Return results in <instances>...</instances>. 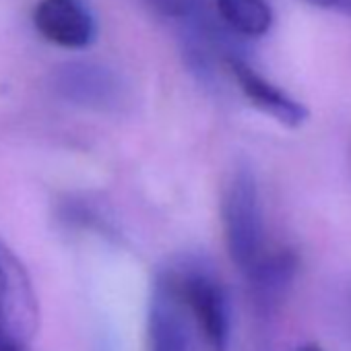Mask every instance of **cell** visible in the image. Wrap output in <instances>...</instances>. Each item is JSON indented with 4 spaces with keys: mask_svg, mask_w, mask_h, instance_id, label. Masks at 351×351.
I'll list each match as a JSON object with an SVG mask.
<instances>
[{
    "mask_svg": "<svg viewBox=\"0 0 351 351\" xmlns=\"http://www.w3.org/2000/svg\"><path fill=\"white\" fill-rule=\"evenodd\" d=\"M221 209L230 256L240 271L250 275L267 256L263 211L252 171L238 167L232 173L226 186Z\"/></svg>",
    "mask_w": 351,
    "mask_h": 351,
    "instance_id": "1",
    "label": "cell"
},
{
    "mask_svg": "<svg viewBox=\"0 0 351 351\" xmlns=\"http://www.w3.org/2000/svg\"><path fill=\"white\" fill-rule=\"evenodd\" d=\"M38 328V302L32 281L0 240V351H32Z\"/></svg>",
    "mask_w": 351,
    "mask_h": 351,
    "instance_id": "2",
    "label": "cell"
},
{
    "mask_svg": "<svg viewBox=\"0 0 351 351\" xmlns=\"http://www.w3.org/2000/svg\"><path fill=\"white\" fill-rule=\"evenodd\" d=\"M199 330H203L213 351H228L230 347V306L219 279L199 263H184L169 267Z\"/></svg>",
    "mask_w": 351,
    "mask_h": 351,
    "instance_id": "3",
    "label": "cell"
},
{
    "mask_svg": "<svg viewBox=\"0 0 351 351\" xmlns=\"http://www.w3.org/2000/svg\"><path fill=\"white\" fill-rule=\"evenodd\" d=\"M193 314L176 285L169 269L153 283L149 306V349L151 351H199Z\"/></svg>",
    "mask_w": 351,
    "mask_h": 351,
    "instance_id": "4",
    "label": "cell"
},
{
    "mask_svg": "<svg viewBox=\"0 0 351 351\" xmlns=\"http://www.w3.org/2000/svg\"><path fill=\"white\" fill-rule=\"evenodd\" d=\"M32 21L44 40L60 48L83 50L97 38V19L87 0H40Z\"/></svg>",
    "mask_w": 351,
    "mask_h": 351,
    "instance_id": "5",
    "label": "cell"
},
{
    "mask_svg": "<svg viewBox=\"0 0 351 351\" xmlns=\"http://www.w3.org/2000/svg\"><path fill=\"white\" fill-rule=\"evenodd\" d=\"M54 89L71 104L85 108H112L122 97L116 73L97 62H69L54 73Z\"/></svg>",
    "mask_w": 351,
    "mask_h": 351,
    "instance_id": "6",
    "label": "cell"
},
{
    "mask_svg": "<svg viewBox=\"0 0 351 351\" xmlns=\"http://www.w3.org/2000/svg\"><path fill=\"white\" fill-rule=\"evenodd\" d=\"M228 66H230L238 87L242 89L244 97L252 106H256L261 112L269 114L271 118H275L277 122H281L289 128H298L306 122V118H308L306 106L300 104L298 99H293L291 95H287L277 85H273L269 79H265L261 73H256L240 56H230Z\"/></svg>",
    "mask_w": 351,
    "mask_h": 351,
    "instance_id": "7",
    "label": "cell"
},
{
    "mask_svg": "<svg viewBox=\"0 0 351 351\" xmlns=\"http://www.w3.org/2000/svg\"><path fill=\"white\" fill-rule=\"evenodd\" d=\"M221 23L244 38H263L273 27V9L267 0H215Z\"/></svg>",
    "mask_w": 351,
    "mask_h": 351,
    "instance_id": "8",
    "label": "cell"
},
{
    "mask_svg": "<svg viewBox=\"0 0 351 351\" xmlns=\"http://www.w3.org/2000/svg\"><path fill=\"white\" fill-rule=\"evenodd\" d=\"M295 256L289 250H281L275 254H267L258 267L248 275V281L252 285L254 298L263 306H271L277 300H281L285 287L289 285L293 273H295Z\"/></svg>",
    "mask_w": 351,
    "mask_h": 351,
    "instance_id": "9",
    "label": "cell"
},
{
    "mask_svg": "<svg viewBox=\"0 0 351 351\" xmlns=\"http://www.w3.org/2000/svg\"><path fill=\"white\" fill-rule=\"evenodd\" d=\"M143 3L167 21H186L195 7V0H143Z\"/></svg>",
    "mask_w": 351,
    "mask_h": 351,
    "instance_id": "10",
    "label": "cell"
},
{
    "mask_svg": "<svg viewBox=\"0 0 351 351\" xmlns=\"http://www.w3.org/2000/svg\"><path fill=\"white\" fill-rule=\"evenodd\" d=\"M306 3L318 9H326L351 17V0H306Z\"/></svg>",
    "mask_w": 351,
    "mask_h": 351,
    "instance_id": "11",
    "label": "cell"
},
{
    "mask_svg": "<svg viewBox=\"0 0 351 351\" xmlns=\"http://www.w3.org/2000/svg\"><path fill=\"white\" fill-rule=\"evenodd\" d=\"M300 351H320V349L316 345H308V347H302Z\"/></svg>",
    "mask_w": 351,
    "mask_h": 351,
    "instance_id": "12",
    "label": "cell"
}]
</instances>
